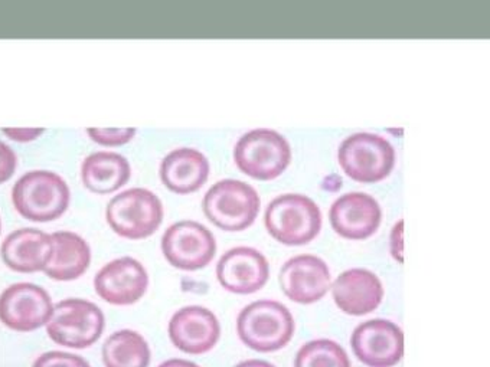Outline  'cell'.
<instances>
[{
	"label": "cell",
	"mask_w": 490,
	"mask_h": 367,
	"mask_svg": "<svg viewBox=\"0 0 490 367\" xmlns=\"http://www.w3.org/2000/svg\"><path fill=\"white\" fill-rule=\"evenodd\" d=\"M294 330L290 310L274 299L254 301L237 317V333L242 344L258 353L284 348L294 336Z\"/></svg>",
	"instance_id": "obj_1"
},
{
	"label": "cell",
	"mask_w": 490,
	"mask_h": 367,
	"mask_svg": "<svg viewBox=\"0 0 490 367\" xmlns=\"http://www.w3.org/2000/svg\"><path fill=\"white\" fill-rule=\"evenodd\" d=\"M71 190L60 174L49 170L25 173L12 188V203L30 222H52L70 206Z\"/></svg>",
	"instance_id": "obj_2"
},
{
	"label": "cell",
	"mask_w": 490,
	"mask_h": 367,
	"mask_svg": "<svg viewBox=\"0 0 490 367\" xmlns=\"http://www.w3.org/2000/svg\"><path fill=\"white\" fill-rule=\"evenodd\" d=\"M264 225L271 236L283 245H307L320 233L321 212L310 198L287 193L268 203Z\"/></svg>",
	"instance_id": "obj_3"
},
{
	"label": "cell",
	"mask_w": 490,
	"mask_h": 367,
	"mask_svg": "<svg viewBox=\"0 0 490 367\" xmlns=\"http://www.w3.org/2000/svg\"><path fill=\"white\" fill-rule=\"evenodd\" d=\"M261 199L251 185L235 179L216 181L205 193L202 210L210 223L227 232L248 229L260 213Z\"/></svg>",
	"instance_id": "obj_4"
},
{
	"label": "cell",
	"mask_w": 490,
	"mask_h": 367,
	"mask_svg": "<svg viewBox=\"0 0 490 367\" xmlns=\"http://www.w3.org/2000/svg\"><path fill=\"white\" fill-rule=\"evenodd\" d=\"M163 203L151 190L127 189L111 199L105 219L111 230L120 238L140 240L151 236L163 220Z\"/></svg>",
	"instance_id": "obj_5"
},
{
	"label": "cell",
	"mask_w": 490,
	"mask_h": 367,
	"mask_svg": "<svg viewBox=\"0 0 490 367\" xmlns=\"http://www.w3.org/2000/svg\"><path fill=\"white\" fill-rule=\"evenodd\" d=\"M49 338L64 347H91L100 340L105 327V317L98 305L82 298H65L53 304L46 323Z\"/></svg>",
	"instance_id": "obj_6"
},
{
	"label": "cell",
	"mask_w": 490,
	"mask_h": 367,
	"mask_svg": "<svg viewBox=\"0 0 490 367\" xmlns=\"http://www.w3.org/2000/svg\"><path fill=\"white\" fill-rule=\"evenodd\" d=\"M234 160L237 167L252 179L274 180L290 164V144L276 130H251L237 141Z\"/></svg>",
	"instance_id": "obj_7"
},
{
	"label": "cell",
	"mask_w": 490,
	"mask_h": 367,
	"mask_svg": "<svg viewBox=\"0 0 490 367\" xmlns=\"http://www.w3.org/2000/svg\"><path fill=\"white\" fill-rule=\"evenodd\" d=\"M340 167L358 183H378L395 166V149L387 139L372 133H356L342 141L338 150Z\"/></svg>",
	"instance_id": "obj_8"
},
{
	"label": "cell",
	"mask_w": 490,
	"mask_h": 367,
	"mask_svg": "<svg viewBox=\"0 0 490 367\" xmlns=\"http://www.w3.org/2000/svg\"><path fill=\"white\" fill-rule=\"evenodd\" d=\"M161 252L172 267L198 271L208 267L216 254V240L206 226L195 220H180L161 236Z\"/></svg>",
	"instance_id": "obj_9"
},
{
	"label": "cell",
	"mask_w": 490,
	"mask_h": 367,
	"mask_svg": "<svg viewBox=\"0 0 490 367\" xmlns=\"http://www.w3.org/2000/svg\"><path fill=\"white\" fill-rule=\"evenodd\" d=\"M52 311L49 292L32 282L12 284L0 294V323L18 333L46 326Z\"/></svg>",
	"instance_id": "obj_10"
},
{
	"label": "cell",
	"mask_w": 490,
	"mask_h": 367,
	"mask_svg": "<svg viewBox=\"0 0 490 367\" xmlns=\"http://www.w3.org/2000/svg\"><path fill=\"white\" fill-rule=\"evenodd\" d=\"M353 354L368 367H394L404 357V333L390 320L373 318L353 330L350 337Z\"/></svg>",
	"instance_id": "obj_11"
},
{
	"label": "cell",
	"mask_w": 490,
	"mask_h": 367,
	"mask_svg": "<svg viewBox=\"0 0 490 367\" xmlns=\"http://www.w3.org/2000/svg\"><path fill=\"white\" fill-rule=\"evenodd\" d=\"M149 288V274L140 261L121 257L105 264L94 277L97 295L111 305L136 304Z\"/></svg>",
	"instance_id": "obj_12"
},
{
	"label": "cell",
	"mask_w": 490,
	"mask_h": 367,
	"mask_svg": "<svg viewBox=\"0 0 490 367\" xmlns=\"http://www.w3.org/2000/svg\"><path fill=\"white\" fill-rule=\"evenodd\" d=\"M216 278L221 287L228 292L250 295L268 282L270 264L258 249L235 247L218 261Z\"/></svg>",
	"instance_id": "obj_13"
},
{
	"label": "cell",
	"mask_w": 490,
	"mask_h": 367,
	"mask_svg": "<svg viewBox=\"0 0 490 367\" xmlns=\"http://www.w3.org/2000/svg\"><path fill=\"white\" fill-rule=\"evenodd\" d=\"M169 338L175 347L192 356H200L216 346L221 324L216 316L202 305L178 310L169 321Z\"/></svg>",
	"instance_id": "obj_14"
},
{
	"label": "cell",
	"mask_w": 490,
	"mask_h": 367,
	"mask_svg": "<svg viewBox=\"0 0 490 367\" xmlns=\"http://www.w3.org/2000/svg\"><path fill=\"white\" fill-rule=\"evenodd\" d=\"M328 264L314 255L293 257L280 269L279 282L286 297L297 304H313L320 301L330 288Z\"/></svg>",
	"instance_id": "obj_15"
},
{
	"label": "cell",
	"mask_w": 490,
	"mask_h": 367,
	"mask_svg": "<svg viewBox=\"0 0 490 367\" xmlns=\"http://www.w3.org/2000/svg\"><path fill=\"white\" fill-rule=\"evenodd\" d=\"M329 220L333 230L342 238L363 240L379 229L382 210L379 203L369 195L350 192L333 202Z\"/></svg>",
	"instance_id": "obj_16"
},
{
	"label": "cell",
	"mask_w": 490,
	"mask_h": 367,
	"mask_svg": "<svg viewBox=\"0 0 490 367\" xmlns=\"http://www.w3.org/2000/svg\"><path fill=\"white\" fill-rule=\"evenodd\" d=\"M332 287L333 301L349 316H366L379 307L384 287L376 274L365 268L343 271Z\"/></svg>",
	"instance_id": "obj_17"
},
{
	"label": "cell",
	"mask_w": 490,
	"mask_h": 367,
	"mask_svg": "<svg viewBox=\"0 0 490 367\" xmlns=\"http://www.w3.org/2000/svg\"><path fill=\"white\" fill-rule=\"evenodd\" d=\"M49 233L35 228L13 230L3 239L0 257L3 264L19 274H33L46 268L52 257Z\"/></svg>",
	"instance_id": "obj_18"
},
{
	"label": "cell",
	"mask_w": 490,
	"mask_h": 367,
	"mask_svg": "<svg viewBox=\"0 0 490 367\" xmlns=\"http://www.w3.org/2000/svg\"><path fill=\"white\" fill-rule=\"evenodd\" d=\"M209 161L199 150L180 147L161 160V183L176 195H190L199 190L209 177Z\"/></svg>",
	"instance_id": "obj_19"
},
{
	"label": "cell",
	"mask_w": 490,
	"mask_h": 367,
	"mask_svg": "<svg viewBox=\"0 0 490 367\" xmlns=\"http://www.w3.org/2000/svg\"><path fill=\"white\" fill-rule=\"evenodd\" d=\"M52 257L43 269L45 275L55 281H74L82 277L91 264V249L87 240L70 230L50 233Z\"/></svg>",
	"instance_id": "obj_20"
},
{
	"label": "cell",
	"mask_w": 490,
	"mask_h": 367,
	"mask_svg": "<svg viewBox=\"0 0 490 367\" xmlns=\"http://www.w3.org/2000/svg\"><path fill=\"white\" fill-rule=\"evenodd\" d=\"M129 160L114 151L92 153L81 164L82 185L95 195H110L130 179Z\"/></svg>",
	"instance_id": "obj_21"
},
{
	"label": "cell",
	"mask_w": 490,
	"mask_h": 367,
	"mask_svg": "<svg viewBox=\"0 0 490 367\" xmlns=\"http://www.w3.org/2000/svg\"><path fill=\"white\" fill-rule=\"evenodd\" d=\"M101 356L105 367H149L151 351L140 333L123 328L104 341Z\"/></svg>",
	"instance_id": "obj_22"
},
{
	"label": "cell",
	"mask_w": 490,
	"mask_h": 367,
	"mask_svg": "<svg viewBox=\"0 0 490 367\" xmlns=\"http://www.w3.org/2000/svg\"><path fill=\"white\" fill-rule=\"evenodd\" d=\"M294 367H352V364L348 353L339 343L329 338H317L299 348Z\"/></svg>",
	"instance_id": "obj_23"
},
{
	"label": "cell",
	"mask_w": 490,
	"mask_h": 367,
	"mask_svg": "<svg viewBox=\"0 0 490 367\" xmlns=\"http://www.w3.org/2000/svg\"><path fill=\"white\" fill-rule=\"evenodd\" d=\"M136 129H88L87 134L90 139L104 147L124 146L136 136Z\"/></svg>",
	"instance_id": "obj_24"
},
{
	"label": "cell",
	"mask_w": 490,
	"mask_h": 367,
	"mask_svg": "<svg viewBox=\"0 0 490 367\" xmlns=\"http://www.w3.org/2000/svg\"><path fill=\"white\" fill-rule=\"evenodd\" d=\"M32 367H91L90 363L78 354L65 351H46L38 356Z\"/></svg>",
	"instance_id": "obj_25"
},
{
	"label": "cell",
	"mask_w": 490,
	"mask_h": 367,
	"mask_svg": "<svg viewBox=\"0 0 490 367\" xmlns=\"http://www.w3.org/2000/svg\"><path fill=\"white\" fill-rule=\"evenodd\" d=\"M18 166V157L8 144L0 141V185L13 176Z\"/></svg>",
	"instance_id": "obj_26"
},
{
	"label": "cell",
	"mask_w": 490,
	"mask_h": 367,
	"mask_svg": "<svg viewBox=\"0 0 490 367\" xmlns=\"http://www.w3.org/2000/svg\"><path fill=\"white\" fill-rule=\"evenodd\" d=\"M43 129H2V133L13 141L28 143L33 141L43 134Z\"/></svg>",
	"instance_id": "obj_27"
},
{
	"label": "cell",
	"mask_w": 490,
	"mask_h": 367,
	"mask_svg": "<svg viewBox=\"0 0 490 367\" xmlns=\"http://www.w3.org/2000/svg\"><path fill=\"white\" fill-rule=\"evenodd\" d=\"M157 367H199L196 363L189 361V360H183V358H170L160 363Z\"/></svg>",
	"instance_id": "obj_28"
},
{
	"label": "cell",
	"mask_w": 490,
	"mask_h": 367,
	"mask_svg": "<svg viewBox=\"0 0 490 367\" xmlns=\"http://www.w3.org/2000/svg\"><path fill=\"white\" fill-rule=\"evenodd\" d=\"M235 367H276L265 360H258V358H251V360H244L238 363Z\"/></svg>",
	"instance_id": "obj_29"
}]
</instances>
